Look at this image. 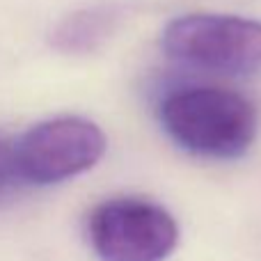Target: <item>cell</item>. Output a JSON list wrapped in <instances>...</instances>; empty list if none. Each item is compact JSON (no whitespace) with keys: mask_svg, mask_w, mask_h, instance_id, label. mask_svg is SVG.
Wrapping results in <instances>:
<instances>
[{"mask_svg":"<svg viewBox=\"0 0 261 261\" xmlns=\"http://www.w3.org/2000/svg\"><path fill=\"white\" fill-rule=\"evenodd\" d=\"M161 124L172 142L202 158H239L259 130L252 101L225 87H181L161 101Z\"/></svg>","mask_w":261,"mask_h":261,"instance_id":"6da1fadb","label":"cell"},{"mask_svg":"<svg viewBox=\"0 0 261 261\" xmlns=\"http://www.w3.org/2000/svg\"><path fill=\"white\" fill-rule=\"evenodd\" d=\"M163 50L195 69L252 73L261 69V21L227 14H186L165 25Z\"/></svg>","mask_w":261,"mask_h":261,"instance_id":"7a4b0ae2","label":"cell"},{"mask_svg":"<svg viewBox=\"0 0 261 261\" xmlns=\"http://www.w3.org/2000/svg\"><path fill=\"white\" fill-rule=\"evenodd\" d=\"M87 236L99 261H165L179 243V225L161 204L117 197L90 213Z\"/></svg>","mask_w":261,"mask_h":261,"instance_id":"3957f363","label":"cell"},{"mask_svg":"<svg viewBox=\"0 0 261 261\" xmlns=\"http://www.w3.org/2000/svg\"><path fill=\"white\" fill-rule=\"evenodd\" d=\"M108 140L85 117H55L21 135L14 151V172L35 186H53L92 170L103 158Z\"/></svg>","mask_w":261,"mask_h":261,"instance_id":"277c9868","label":"cell"},{"mask_svg":"<svg viewBox=\"0 0 261 261\" xmlns=\"http://www.w3.org/2000/svg\"><path fill=\"white\" fill-rule=\"evenodd\" d=\"M115 18H117V12L113 7H96L78 12L60 23L53 35V41L58 48L69 50V53L87 50L96 46L113 30Z\"/></svg>","mask_w":261,"mask_h":261,"instance_id":"5b68a950","label":"cell"},{"mask_svg":"<svg viewBox=\"0 0 261 261\" xmlns=\"http://www.w3.org/2000/svg\"><path fill=\"white\" fill-rule=\"evenodd\" d=\"M16 176L14 172V151L3 138H0V190L7 186V181Z\"/></svg>","mask_w":261,"mask_h":261,"instance_id":"8992f818","label":"cell"}]
</instances>
